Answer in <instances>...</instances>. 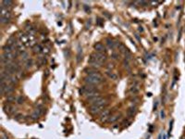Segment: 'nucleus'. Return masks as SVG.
Here are the masks:
<instances>
[{"mask_svg": "<svg viewBox=\"0 0 185 139\" xmlns=\"http://www.w3.org/2000/svg\"><path fill=\"white\" fill-rule=\"evenodd\" d=\"M85 71H86L87 75L90 76V77H93V78H97V79L103 80L102 75L100 74V72H99L98 71H96L95 69H86Z\"/></svg>", "mask_w": 185, "mask_h": 139, "instance_id": "f257e3e1", "label": "nucleus"}, {"mask_svg": "<svg viewBox=\"0 0 185 139\" xmlns=\"http://www.w3.org/2000/svg\"><path fill=\"white\" fill-rule=\"evenodd\" d=\"M84 82L86 83V84L93 85V86H94V85H96V84H99V83L102 82V79H97V78H93V77L87 76V77H85Z\"/></svg>", "mask_w": 185, "mask_h": 139, "instance_id": "f03ea898", "label": "nucleus"}, {"mask_svg": "<svg viewBox=\"0 0 185 139\" xmlns=\"http://www.w3.org/2000/svg\"><path fill=\"white\" fill-rule=\"evenodd\" d=\"M92 59H94L95 60H97L98 62H100V63H102V62H104L105 60H106V55L104 54V53H100V52H95V53H93L92 55Z\"/></svg>", "mask_w": 185, "mask_h": 139, "instance_id": "7ed1b4c3", "label": "nucleus"}, {"mask_svg": "<svg viewBox=\"0 0 185 139\" xmlns=\"http://www.w3.org/2000/svg\"><path fill=\"white\" fill-rule=\"evenodd\" d=\"M9 16L10 11L4 6H1V18H9Z\"/></svg>", "mask_w": 185, "mask_h": 139, "instance_id": "20e7f679", "label": "nucleus"}, {"mask_svg": "<svg viewBox=\"0 0 185 139\" xmlns=\"http://www.w3.org/2000/svg\"><path fill=\"white\" fill-rule=\"evenodd\" d=\"M100 117H101V120H107L108 118L110 117V113H109V110L108 109H104L102 112H101V115H100Z\"/></svg>", "mask_w": 185, "mask_h": 139, "instance_id": "39448f33", "label": "nucleus"}, {"mask_svg": "<svg viewBox=\"0 0 185 139\" xmlns=\"http://www.w3.org/2000/svg\"><path fill=\"white\" fill-rule=\"evenodd\" d=\"M94 48L96 50V52H100V53H104L105 52V46L101 44V43H97L94 45Z\"/></svg>", "mask_w": 185, "mask_h": 139, "instance_id": "423d86ee", "label": "nucleus"}, {"mask_svg": "<svg viewBox=\"0 0 185 139\" xmlns=\"http://www.w3.org/2000/svg\"><path fill=\"white\" fill-rule=\"evenodd\" d=\"M102 110H103V109H101L99 107L94 106V105H92V107H91V109H90V111H91L92 114H98V113H100Z\"/></svg>", "mask_w": 185, "mask_h": 139, "instance_id": "0eeeda50", "label": "nucleus"}, {"mask_svg": "<svg viewBox=\"0 0 185 139\" xmlns=\"http://www.w3.org/2000/svg\"><path fill=\"white\" fill-rule=\"evenodd\" d=\"M89 63L91 64V66H92V67H94V68H99L100 66H101V63L100 62H98L97 60H95L94 59H92V58H91L90 59V60H89Z\"/></svg>", "mask_w": 185, "mask_h": 139, "instance_id": "6e6552de", "label": "nucleus"}, {"mask_svg": "<svg viewBox=\"0 0 185 139\" xmlns=\"http://www.w3.org/2000/svg\"><path fill=\"white\" fill-rule=\"evenodd\" d=\"M4 109H5V111H6L7 113H13L15 109H14L12 106H10V105H6V106L4 107Z\"/></svg>", "mask_w": 185, "mask_h": 139, "instance_id": "1a4fd4ad", "label": "nucleus"}, {"mask_svg": "<svg viewBox=\"0 0 185 139\" xmlns=\"http://www.w3.org/2000/svg\"><path fill=\"white\" fill-rule=\"evenodd\" d=\"M130 91L133 94V95H135V94H137L138 92H139V88H138V84L137 83H135V84H133L131 87H130Z\"/></svg>", "mask_w": 185, "mask_h": 139, "instance_id": "9d476101", "label": "nucleus"}, {"mask_svg": "<svg viewBox=\"0 0 185 139\" xmlns=\"http://www.w3.org/2000/svg\"><path fill=\"white\" fill-rule=\"evenodd\" d=\"M43 51V47L40 45H33V52L34 53H40Z\"/></svg>", "mask_w": 185, "mask_h": 139, "instance_id": "9b49d317", "label": "nucleus"}, {"mask_svg": "<svg viewBox=\"0 0 185 139\" xmlns=\"http://www.w3.org/2000/svg\"><path fill=\"white\" fill-rule=\"evenodd\" d=\"M118 119V114H115V115L110 116V117L108 118V120H107V121H108V122H115Z\"/></svg>", "mask_w": 185, "mask_h": 139, "instance_id": "f8f14e48", "label": "nucleus"}, {"mask_svg": "<svg viewBox=\"0 0 185 139\" xmlns=\"http://www.w3.org/2000/svg\"><path fill=\"white\" fill-rule=\"evenodd\" d=\"M15 100H17V98L13 96V95H9V96H7V101L11 103V102H14Z\"/></svg>", "mask_w": 185, "mask_h": 139, "instance_id": "ddd939ff", "label": "nucleus"}, {"mask_svg": "<svg viewBox=\"0 0 185 139\" xmlns=\"http://www.w3.org/2000/svg\"><path fill=\"white\" fill-rule=\"evenodd\" d=\"M12 4H13L12 1H7V0H6V1H3V2H2V6H4V7L7 8V7H10Z\"/></svg>", "mask_w": 185, "mask_h": 139, "instance_id": "4468645a", "label": "nucleus"}, {"mask_svg": "<svg viewBox=\"0 0 185 139\" xmlns=\"http://www.w3.org/2000/svg\"><path fill=\"white\" fill-rule=\"evenodd\" d=\"M40 115H41V114H40L37 110H35V111H33V114H32V116H31V117H32L33 120H36L40 117Z\"/></svg>", "mask_w": 185, "mask_h": 139, "instance_id": "2eb2a0df", "label": "nucleus"}, {"mask_svg": "<svg viewBox=\"0 0 185 139\" xmlns=\"http://www.w3.org/2000/svg\"><path fill=\"white\" fill-rule=\"evenodd\" d=\"M135 111H136V108H130L129 109H128V114H129L130 116H133L134 113H135Z\"/></svg>", "mask_w": 185, "mask_h": 139, "instance_id": "dca6fc26", "label": "nucleus"}, {"mask_svg": "<svg viewBox=\"0 0 185 139\" xmlns=\"http://www.w3.org/2000/svg\"><path fill=\"white\" fill-rule=\"evenodd\" d=\"M1 24H7L9 22V18H0Z\"/></svg>", "mask_w": 185, "mask_h": 139, "instance_id": "f3484780", "label": "nucleus"}, {"mask_svg": "<svg viewBox=\"0 0 185 139\" xmlns=\"http://www.w3.org/2000/svg\"><path fill=\"white\" fill-rule=\"evenodd\" d=\"M107 46L109 47V48H114V46H115V45H114V43H113V41L110 39H107Z\"/></svg>", "mask_w": 185, "mask_h": 139, "instance_id": "a211bd4d", "label": "nucleus"}, {"mask_svg": "<svg viewBox=\"0 0 185 139\" xmlns=\"http://www.w3.org/2000/svg\"><path fill=\"white\" fill-rule=\"evenodd\" d=\"M107 75H108V76L110 77L111 79H113V80H116V79H117V75H116L115 73H113V72H110V71H107Z\"/></svg>", "mask_w": 185, "mask_h": 139, "instance_id": "6ab92c4d", "label": "nucleus"}, {"mask_svg": "<svg viewBox=\"0 0 185 139\" xmlns=\"http://www.w3.org/2000/svg\"><path fill=\"white\" fill-rule=\"evenodd\" d=\"M16 101H17V103H18V104H22V103L24 102V98L20 96V97L17 98V100H16Z\"/></svg>", "mask_w": 185, "mask_h": 139, "instance_id": "aec40b11", "label": "nucleus"}, {"mask_svg": "<svg viewBox=\"0 0 185 139\" xmlns=\"http://www.w3.org/2000/svg\"><path fill=\"white\" fill-rule=\"evenodd\" d=\"M32 63H33V61H32L31 60H27V61H26V64H25V65H26V66H25V67H26V69H29V68H31V66H32Z\"/></svg>", "mask_w": 185, "mask_h": 139, "instance_id": "412c9836", "label": "nucleus"}, {"mask_svg": "<svg viewBox=\"0 0 185 139\" xmlns=\"http://www.w3.org/2000/svg\"><path fill=\"white\" fill-rule=\"evenodd\" d=\"M42 53H44V54H48L49 53V48H47V47H44L43 48V51H42Z\"/></svg>", "mask_w": 185, "mask_h": 139, "instance_id": "4be33fe9", "label": "nucleus"}, {"mask_svg": "<svg viewBox=\"0 0 185 139\" xmlns=\"http://www.w3.org/2000/svg\"><path fill=\"white\" fill-rule=\"evenodd\" d=\"M111 57H112L114 60H117V59L118 58V54H117V53L113 52V53H112V55H111Z\"/></svg>", "mask_w": 185, "mask_h": 139, "instance_id": "5701e85b", "label": "nucleus"}, {"mask_svg": "<svg viewBox=\"0 0 185 139\" xmlns=\"http://www.w3.org/2000/svg\"><path fill=\"white\" fill-rule=\"evenodd\" d=\"M160 115H161V119H164V118H165V113H164V111H163V110L161 111Z\"/></svg>", "mask_w": 185, "mask_h": 139, "instance_id": "b1692460", "label": "nucleus"}, {"mask_svg": "<svg viewBox=\"0 0 185 139\" xmlns=\"http://www.w3.org/2000/svg\"><path fill=\"white\" fill-rule=\"evenodd\" d=\"M1 139H7V137H6V135H5L4 134H2V135H1Z\"/></svg>", "mask_w": 185, "mask_h": 139, "instance_id": "393cba45", "label": "nucleus"}, {"mask_svg": "<svg viewBox=\"0 0 185 139\" xmlns=\"http://www.w3.org/2000/svg\"><path fill=\"white\" fill-rule=\"evenodd\" d=\"M158 139H161V135H159V137H158Z\"/></svg>", "mask_w": 185, "mask_h": 139, "instance_id": "a878e982", "label": "nucleus"}, {"mask_svg": "<svg viewBox=\"0 0 185 139\" xmlns=\"http://www.w3.org/2000/svg\"><path fill=\"white\" fill-rule=\"evenodd\" d=\"M183 139H185V137H184V138H183Z\"/></svg>", "mask_w": 185, "mask_h": 139, "instance_id": "bb28decb", "label": "nucleus"}]
</instances>
